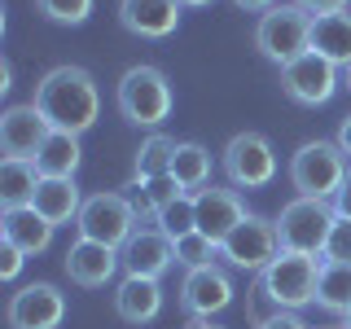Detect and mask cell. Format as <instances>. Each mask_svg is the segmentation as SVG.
Instances as JSON below:
<instances>
[{
    "label": "cell",
    "instance_id": "6da1fadb",
    "mask_svg": "<svg viewBox=\"0 0 351 329\" xmlns=\"http://www.w3.org/2000/svg\"><path fill=\"white\" fill-rule=\"evenodd\" d=\"M31 101L40 106V114L49 119V127L84 136V132L97 123V114H101V88H97V80L84 66H53L36 84V97H31Z\"/></svg>",
    "mask_w": 351,
    "mask_h": 329
},
{
    "label": "cell",
    "instance_id": "7a4b0ae2",
    "mask_svg": "<svg viewBox=\"0 0 351 329\" xmlns=\"http://www.w3.org/2000/svg\"><path fill=\"white\" fill-rule=\"evenodd\" d=\"M114 101H119V114H123L128 123L158 132L167 123L171 106H176V93H171V80L158 71V66L141 62V66H128V71L119 75Z\"/></svg>",
    "mask_w": 351,
    "mask_h": 329
},
{
    "label": "cell",
    "instance_id": "3957f363",
    "mask_svg": "<svg viewBox=\"0 0 351 329\" xmlns=\"http://www.w3.org/2000/svg\"><path fill=\"white\" fill-rule=\"evenodd\" d=\"M321 255H299V250H281L268 268L259 272L263 294L277 312H299L316 303V285H321Z\"/></svg>",
    "mask_w": 351,
    "mask_h": 329
},
{
    "label": "cell",
    "instance_id": "277c9868",
    "mask_svg": "<svg viewBox=\"0 0 351 329\" xmlns=\"http://www.w3.org/2000/svg\"><path fill=\"white\" fill-rule=\"evenodd\" d=\"M347 175H351V162L338 149V141H303L290 158V184L299 189V197L334 202V193L343 189Z\"/></svg>",
    "mask_w": 351,
    "mask_h": 329
},
{
    "label": "cell",
    "instance_id": "5b68a950",
    "mask_svg": "<svg viewBox=\"0 0 351 329\" xmlns=\"http://www.w3.org/2000/svg\"><path fill=\"white\" fill-rule=\"evenodd\" d=\"M307 44H312V14L299 9L294 0L272 5L255 27V49H259V58H268L272 66H285V62L303 58Z\"/></svg>",
    "mask_w": 351,
    "mask_h": 329
},
{
    "label": "cell",
    "instance_id": "8992f818",
    "mask_svg": "<svg viewBox=\"0 0 351 329\" xmlns=\"http://www.w3.org/2000/svg\"><path fill=\"white\" fill-rule=\"evenodd\" d=\"M334 219H338V211L325 197H294V202H285L281 215H277L281 250H299V255H321L325 259Z\"/></svg>",
    "mask_w": 351,
    "mask_h": 329
},
{
    "label": "cell",
    "instance_id": "52a82bcc",
    "mask_svg": "<svg viewBox=\"0 0 351 329\" xmlns=\"http://www.w3.org/2000/svg\"><path fill=\"white\" fill-rule=\"evenodd\" d=\"M136 219H141V211L128 193H93V197H84V211L75 219V228L88 241H101V246L119 250L136 233Z\"/></svg>",
    "mask_w": 351,
    "mask_h": 329
},
{
    "label": "cell",
    "instance_id": "ba28073f",
    "mask_svg": "<svg viewBox=\"0 0 351 329\" xmlns=\"http://www.w3.org/2000/svg\"><path fill=\"white\" fill-rule=\"evenodd\" d=\"M277 255H281L277 219L255 215V211H250V215L233 228V233L219 241V259H224L228 268H241V272H263Z\"/></svg>",
    "mask_w": 351,
    "mask_h": 329
},
{
    "label": "cell",
    "instance_id": "9c48e42d",
    "mask_svg": "<svg viewBox=\"0 0 351 329\" xmlns=\"http://www.w3.org/2000/svg\"><path fill=\"white\" fill-rule=\"evenodd\" d=\"M224 175L233 189H268L277 175V154L263 132H237L224 145Z\"/></svg>",
    "mask_w": 351,
    "mask_h": 329
},
{
    "label": "cell",
    "instance_id": "30bf717a",
    "mask_svg": "<svg viewBox=\"0 0 351 329\" xmlns=\"http://www.w3.org/2000/svg\"><path fill=\"white\" fill-rule=\"evenodd\" d=\"M338 88H343V71L312 49L281 66V93L299 106H329Z\"/></svg>",
    "mask_w": 351,
    "mask_h": 329
},
{
    "label": "cell",
    "instance_id": "8fae6325",
    "mask_svg": "<svg viewBox=\"0 0 351 329\" xmlns=\"http://www.w3.org/2000/svg\"><path fill=\"white\" fill-rule=\"evenodd\" d=\"M233 277H228L224 263H206V268H189L180 281V307L193 321H211L233 303Z\"/></svg>",
    "mask_w": 351,
    "mask_h": 329
},
{
    "label": "cell",
    "instance_id": "7c38bea8",
    "mask_svg": "<svg viewBox=\"0 0 351 329\" xmlns=\"http://www.w3.org/2000/svg\"><path fill=\"white\" fill-rule=\"evenodd\" d=\"M119 263H123V277L162 281V272L176 263V241L158 224H136V233L119 246Z\"/></svg>",
    "mask_w": 351,
    "mask_h": 329
},
{
    "label": "cell",
    "instance_id": "4fadbf2b",
    "mask_svg": "<svg viewBox=\"0 0 351 329\" xmlns=\"http://www.w3.org/2000/svg\"><path fill=\"white\" fill-rule=\"evenodd\" d=\"M66 321V294L49 281H31L9 299V329H58Z\"/></svg>",
    "mask_w": 351,
    "mask_h": 329
},
{
    "label": "cell",
    "instance_id": "5bb4252c",
    "mask_svg": "<svg viewBox=\"0 0 351 329\" xmlns=\"http://www.w3.org/2000/svg\"><path fill=\"white\" fill-rule=\"evenodd\" d=\"M49 119L40 114L36 101L27 106H9L5 114H0V149H5V158H27L36 162V154L44 149V141H49Z\"/></svg>",
    "mask_w": 351,
    "mask_h": 329
},
{
    "label": "cell",
    "instance_id": "9a60e30c",
    "mask_svg": "<svg viewBox=\"0 0 351 329\" xmlns=\"http://www.w3.org/2000/svg\"><path fill=\"white\" fill-rule=\"evenodd\" d=\"M193 211H197V233H206L215 246L250 215L233 184H206V189H197L193 193Z\"/></svg>",
    "mask_w": 351,
    "mask_h": 329
},
{
    "label": "cell",
    "instance_id": "2e32d148",
    "mask_svg": "<svg viewBox=\"0 0 351 329\" xmlns=\"http://www.w3.org/2000/svg\"><path fill=\"white\" fill-rule=\"evenodd\" d=\"M180 0H119V22L136 40H167L180 27Z\"/></svg>",
    "mask_w": 351,
    "mask_h": 329
},
{
    "label": "cell",
    "instance_id": "e0dca14e",
    "mask_svg": "<svg viewBox=\"0 0 351 329\" xmlns=\"http://www.w3.org/2000/svg\"><path fill=\"white\" fill-rule=\"evenodd\" d=\"M62 268H66V277H71L75 285H84V290H101V285L114 277L123 263H119V250L114 246H101V241L80 237L71 250H66Z\"/></svg>",
    "mask_w": 351,
    "mask_h": 329
},
{
    "label": "cell",
    "instance_id": "ac0fdd59",
    "mask_svg": "<svg viewBox=\"0 0 351 329\" xmlns=\"http://www.w3.org/2000/svg\"><path fill=\"white\" fill-rule=\"evenodd\" d=\"M114 312L123 325H149L162 312V285L154 277H123L114 290Z\"/></svg>",
    "mask_w": 351,
    "mask_h": 329
},
{
    "label": "cell",
    "instance_id": "d6986e66",
    "mask_svg": "<svg viewBox=\"0 0 351 329\" xmlns=\"http://www.w3.org/2000/svg\"><path fill=\"white\" fill-rule=\"evenodd\" d=\"M0 237L14 241L22 255H44V250L53 246V224L36 206H5V215H0Z\"/></svg>",
    "mask_w": 351,
    "mask_h": 329
},
{
    "label": "cell",
    "instance_id": "ffe728a7",
    "mask_svg": "<svg viewBox=\"0 0 351 329\" xmlns=\"http://www.w3.org/2000/svg\"><path fill=\"white\" fill-rule=\"evenodd\" d=\"M31 206L49 219L53 228L58 224H71V219H80L84 211V197H80V184H75V175H44L36 197H31Z\"/></svg>",
    "mask_w": 351,
    "mask_h": 329
},
{
    "label": "cell",
    "instance_id": "44dd1931",
    "mask_svg": "<svg viewBox=\"0 0 351 329\" xmlns=\"http://www.w3.org/2000/svg\"><path fill=\"white\" fill-rule=\"evenodd\" d=\"M312 53H321L325 62H334L338 71L351 66V14L338 9V14H321L312 18Z\"/></svg>",
    "mask_w": 351,
    "mask_h": 329
},
{
    "label": "cell",
    "instance_id": "7402d4cb",
    "mask_svg": "<svg viewBox=\"0 0 351 329\" xmlns=\"http://www.w3.org/2000/svg\"><path fill=\"white\" fill-rule=\"evenodd\" d=\"M84 162V149H80V136L75 132H49V141H44V149L36 154V167L40 175H75Z\"/></svg>",
    "mask_w": 351,
    "mask_h": 329
},
{
    "label": "cell",
    "instance_id": "603a6c76",
    "mask_svg": "<svg viewBox=\"0 0 351 329\" xmlns=\"http://www.w3.org/2000/svg\"><path fill=\"white\" fill-rule=\"evenodd\" d=\"M40 167L27 158H5L0 162V202L5 206H31V197L40 189Z\"/></svg>",
    "mask_w": 351,
    "mask_h": 329
},
{
    "label": "cell",
    "instance_id": "cb8c5ba5",
    "mask_svg": "<svg viewBox=\"0 0 351 329\" xmlns=\"http://www.w3.org/2000/svg\"><path fill=\"white\" fill-rule=\"evenodd\" d=\"M180 149V141H171L167 132H149L136 149V167H132V184L141 180H158V175H171V158Z\"/></svg>",
    "mask_w": 351,
    "mask_h": 329
},
{
    "label": "cell",
    "instance_id": "d4e9b609",
    "mask_svg": "<svg viewBox=\"0 0 351 329\" xmlns=\"http://www.w3.org/2000/svg\"><path fill=\"white\" fill-rule=\"evenodd\" d=\"M211 149L206 145H197V141H180V149H176V158H171V175L184 184V193H197V189H206L211 184Z\"/></svg>",
    "mask_w": 351,
    "mask_h": 329
},
{
    "label": "cell",
    "instance_id": "484cf974",
    "mask_svg": "<svg viewBox=\"0 0 351 329\" xmlns=\"http://www.w3.org/2000/svg\"><path fill=\"white\" fill-rule=\"evenodd\" d=\"M316 307H325L329 316L351 312V263H321V285H316Z\"/></svg>",
    "mask_w": 351,
    "mask_h": 329
},
{
    "label": "cell",
    "instance_id": "4316f807",
    "mask_svg": "<svg viewBox=\"0 0 351 329\" xmlns=\"http://www.w3.org/2000/svg\"><path fill=\"white\" fill-rule=\"evenodd\" d=\"M132 202H136V211L141 219H154L162 211V206H171L176 197H184V184L176 180V175H158V180H141V184H132Z\"/></svg>",
    "mask_w": 351,
    "mask_h": 329
},
{
    "label": "cell",
    "instance_id": "83f0119b",
    "mask_svg": "<svg viewBox=\"0 0 351 329\" xmlns=\"http://www.w3.org/2000/svg\"><path fill=\"white\" fill-rule=\"evenodd\" d=\"M149 224H158V228H162V233H167L171 241H176V237H184V233H197V211H193V193H184V197H176L171 206H162V211L154 215Z\"/></svg>",
    "mask_w": 351,
    "mask_h": 329
},
{
    "label": "cell",
    "instance_id": "f1b7e54d",
    "mask_svg": "<svg viewBox=\"0 0 351 329\" xmlns=\"http://www.w3.org/2000/svg\"><path fill=\"white\" fill-rule=\"evenodd\" d=\"M215 259H219V246L206 233L176 237V263H180L184 272H189V268H206V263H215Z\"/></svg>",
    "mask_w": 351,
    "mask_h": 329
},
{
    "label": "cell",
    "instance_id": "f546056e",
    "mask_svg": "<svg viewBox=\"0 0 351 329\" xmlns=\"http://www.w3.org/2000/svg\"><path fill=\"white\" fill-rule=\"evenodd\" d=\"M93 5L97 0H36V9L49 22H58V27H80V22H88Z\"/></svg>",
    "mask_w": 351,
    "mask_h": 329
},
{
    "label": "cell",
    "instance_id": "4dcf8cb0",
    "mask_svg": "<svg viewBox=\"0 0 351 329\" xmlns=\"http://www.w3.org/2000/svg\"><path fill=\"white\" fill-rule=\"evenodd\" d=\"M325 259H334V263H351V219H334V233H329Z\"/></svg>",
    "mask_w": 351,
    "mask_h": 329
},
{
    "label": "cell",
    "instance_id": "1f68e13d",
    "mask_svg": "<svg viewBox=\"0 0 351 329\" xmlns=\"http://www.w3.org/2000/svg\"><path fill=\"white\" fill-rule=\"evenodd\" d=\"M22 263H27V255H22L14 241H0V277H5V281H18Z\"/></svg>",
    "mask_w": 351,
    "mask_h": 329
},
{
    "label": "cell",
    "instance_id": "d6a6232c",
    "mask_svg": "<svg viewBox=\"0 0 351 329\" xmlns=\"http://www.w3.org/2000/svg\"><path fill=\"white\" fill-rule=\"evenodd\" d=\"M255 329H312V325H307L299 312H272V316H263Z\"/></svg>",
    "mask_w": 351,
    "mask_h": 329
},
{
    "label": "cell",
    "instance_id": "836d02e7",
    "mask_svg": "<svg viewBox=\"0 0 351 329\" xmlns=\"http://www.w3.org/2000/svg\"><path fill=\"white\" fill-rule=\"evenodd\" d=\"M299 9H307L312 18H321V14H338V9H347L351 0H294Z\"/></svg>",
    "mask_w": 351,
    "mask_h": 329
},
{
    "label": "cell",
    "instance_id": "e575fe53",
    "mask_svg": "<svg viewBox=\"0 0 351 329\" xmlns=\"http://www.w3.org/2000/svg\"><path fill=\"white\" fill-rule=\"evenodd\" d=\"M334 211H338V219H351V175L343 180V189L334 193Z\"/></svg>",
    "mask_w": 351,
    "mask_h": 329
},
{
    "label": "cell",
    "instance_id": "d590c367",
    "mask_svg": "<svg viewBox=\"0 0 351 329\" xmlns=\"http://www.w3.org/2000/svg\"><path fill=\"white\" fill-rule=\"evenodd\" d=\"M334 141H338V149H343V154H347V162H351V114L343 119V123H338V136H334Z\"/></svg>",
    "mask_w": 351,
    "mask_h": 329
},
{
    "label": "cell",
    "instance_id": "8d00e7d4",
    "mask_svg": "<svg viewBox=\"0 0 351 329\" xmlns=\"http://www.w3.org/2000/svg\"><path fill=\"white\" fill-rule=\"evenodd\" d=\"M237 9H246V14H268L272 5H281V0H233Z\"/></svg>",
    "mask_w": 351,
    "mask_h": 329
},
{
    "label": "cell",
    "instance_id": "74e56055",
    "mask_svg": "<svg viewBox=\"0 0 351 329\" xmlns=\"http://www.w3.org/2000/svg\"><path fill=\"white\" fill-rule=\"evenodd\" d=\"M189 329H224V325H211V321H193Z\"/></svg>",
    "mask_w": 351,
    "mask_h": 329
},
{
    "label": "cell",
    "instance_id": "f35d334b",
    "mask_svg": "<svg viewBox=\"0 0 351 329\" xmlns=\"http://www.w3.org/2000/svg\"><path fill=\"white\" fill-rule=\"evenodd\" d=\"M180 5H193V9H202V5H211V0H180Z\"/></svg>",
    "mask_w": 351,
    "mask_h": 329
},
{
    "label": "cell",
    "instance_id": "ab89813d",
    "mask_svg": "<svg viewBox=\"0 0 351 329\" xmlns=\"http://www.w3.org/2000/svg\"><path fill=\"white\" fill-rule=\"evenodd\" d=\"M343 88H347V93H351V66H347V71H343Z\"/></svg>",
    "mask_w": 351,
    "mask_h": 329
},
{
    "label": "cell",
    "instance_id": "60d3db41",
    "mask_svg": "<svg viewBox=\"0 0 351 329\" xmlns=\"http://www.w3.org/2000/svg\"><path fill=\"white\" fill-rule=\"evenodd\" d=\"M338 321H343V325H338V329H351V312H347V316H338Z\"/></svg>",
    "mask_w": 351,
    "mask_h": 329
}]
</instances>
